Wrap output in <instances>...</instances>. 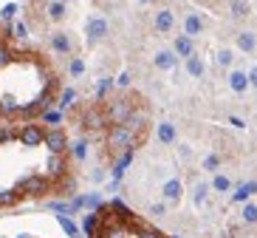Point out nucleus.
I'll use <instances>...</instances> for the list:
<instances>
[{
  "instance_id": "obj_1",
  "label": "nucleus",
  "mask_w": 257,
  "mask_h": 238,
  "mask_svg": "<svg viewBox=\"0 0 257 238\" xmlns=\"http://www.w3.org/2000/svg\"><path fill=\"white\" fill-rule=\"evenodd\" d=\"M85 32H88V40H91V43H99V40H105V37H108L111 26H108V20H105L102 15H91V17H88Z\"/></svg>"
},
{
  "instance_id": "obj_2",
  "label": "nucleus",
  "mask_w": 257,
  "mask_h": 238,
  "mask_svg": "<svg viewBox=\"0 0 257 238\" xmlns=\"http://www.w3.org/2000/svg\"><path fill=\"white\" fill-rule=\"evenodd\" d=\"M111 148H113V151H122V148H133V131H130L128 125H113Z\"/></svg>"
},
{
  "instance_id": "obj_3",
  "label": "nucleus",
  "mask_w": 257,
  "mask_h": 238,
  "mask_svg": "<svg viewBox=\"0 0 257 238\" xmlns=\"http://www.w3.org/2000/svg\"><path fill=\"white\" fill-rule=\"evenodd\" d=\"M130 114H133V105H130V102H125V100H116L111 105V111H108V119H111L113 125H125Z\"/></svg>"
},
{
  "instance_id": "obj_4",
  "label": "nucleus",
  "mask_w": 257,
  "mask_h": 238,
  "mask_svg": "<svg viewBox=\"0 0 257 238\" xmlns=\"http://www.w3.org/2000/svg\"><path fill=\"white\" fill-rule=\"evenodd\" d=\"M226 83H229V88H232L235 94H246V91H249V74L241 71V68H235V71H229Z\"/></svg>"
},
{
  "instance_id": "obj_5",
  "label": "nucleus",
  "mask_w": 257,
  "mask_h": 238,
  "mask_svg": "<svg viewBox=\"0 0 257 238\" xmlns=\"http://www.w3.org/2000/svg\"><path fill=\"white\" fill-rule=\"evenodd\" d=\"M153 63H156V68H161V71H173V68L178 66V54L173 49H161V51H156Z\"/></svg>"
},
{
  "instance_id": "obj_6",
  "label": "nucleus",
  "mask_w": 257,
  "mask_h": 238,
  "mask_svg": "<svg viewBox=\"0 0 257 238\" xmlns=\"http://www.w3.org/2000/svg\"><path fill=\"white\" fill-rule=\"evenodd\" d=\"M181 193H184V185H181V179H167L164 182V187H161V196L167 199V202H178L181 199Z\"/></svg>"
},
{
  "instance_id": "obj_7",
  "label": "nucleus",
  "mask_w": 257,
  "mask_h": 238,
  "mask_svg": "<svg viewBox=\"0 0 257 238\" xmlns=\"http://www.w3.org/2000/svg\"><path fill=\"white\" fill-rule=\"evenodd\" d=\"M173 51H176L178 57H190V54H195V43H193V37L190 34H178L176 37V43H173Z\"/></svg>"
},
{
  "instance_id": "obj_8",
  "label": "nucleus",
  "mask_w": 257,
  "mask_h": 238,
  "mask_svg": "<svg viewBox=\"0 0 257 238\" xmlns=\"http://www.w3.org/2000/svg\"><path fill=\"white\" fill-rule=\"evenodd\" d=\"M173 26H176L173 12H170V9H159V12H156V32L167 34V32H173Z\"/></svg>"
},
{
  "instance_id": "obj_9",
  "label": "nucleus",
  "mask_w": 257,
  "mask_h": 238,
  "mask_svg": "<svg viewBox=\"0 0 257 238\" xmlns=\"http://www.w3.org/2000/svg\"><path fill=\"white\" fill-rule=\"evenodd\" d=\"M238 49L243 54H255L257 51V34L255 32H238Z\"/></svg>"
},
{
  "instance_id": "obj_10",
  "label": "nucleus",
  "mask_w": 257,
  "mask_h": 238,
  "mask_svg": "<svg viewBox=\"0 0 257 238\" xmlns=\"http://www.w3.org/2000/svg\"><path fill=\"white\" fill-rule=\"evenodd\" d=\"M184 34H190V37H198V34H204V20L190 12V15L184 17Z\"/></svg>"
},
{
  "instance_id": "obj_11",
  "label": "nucleus",
  "mask_w": 257,
  "mask_h": 238,
  "mask_svg": "<svg viewBox=\"0 0 257 238\" xmlns=\"http://www.w3.org/2000/svg\"><path fill=\"white\" fill-rule=\"evenodd\" d=\"M20 187H23V193L40 196V193H46V190H48V182H46V179H40V176H32V179H26Z\"/></svg>"
},
{
  "instance_id": "obj_12",
  "label": "nucleus",
  "mask_w": 257,
  "mask_h": 238,
  "mask_svg": "<svg viewBox=\"0 0 257 238\" xmlns=\"http://www.w3.org/2000/svg\"><path fill=\"white\" fill-rule=\"evenodd\" d=\"M51 49L57 54H71V37L65 32H54L51 34Z\"/></svg>"
},
{
  "instance_id": "obj_13",
  "label": "nucleus",
  "mask_w": 257,
  "mask_h": 238,
  "mask_svg": "<svg viewBox=\"0 0 257 238\" xmlns=\"http://www.w3.org/2000/svg\"><path fill=\"white\" fill-rule=\"evenodd\" d=\"M156 136H159L161 145H173V142H176V125H173V122H159Z\"/></svg>"
},
{
  "instance_id": "obj_14",
  "label": "nucleus",
  "mask_w": 257,
  "mask_h": 238,
  "mask_svg": "<svg viewBox=\"0 0 257 238\" xmlns=\"http://www.w3.org/2000/svg\"><path fill=\"white\" fill-rule=\"evenodd\" d=\"M20 139H23V145H29V148H34V145H40V142H46V136H43V131L40 128H34V125H29L23 134H20Z\"/></svg>"
},
{
  "instance_id": "obj_15",
  "label": "nucleus",
  "mask_w": 257,
  "mask_h": 238,
  "mask_svg": "<svg viewBox=\"0 0 257 238\" xmlns=\"http://www.w3.org/2000/svg\"><path fill=\"white\" fill-rule=\"evenodd\" d=\"M187 74L195 77V80L204 77V60H201L198 54H190V57H187Z\"/></svg>"
},
{
  "instance_id": "obj_16",
  "label": "nucleus",
  "mask_w": 257,
  "mask_h": 238,
  "mask_svg": "<svg viewBox=\"0 0 257 238\" xmlns=\"http://www.w3.org/2000/svg\"><path fill=\"white\" fill-rule=\"evenodd\" d=\"M46 145H48L54 153H63V148H65V134H63V131H51V134L46 136Z\"/></svg>"
},
{
  "instance_id": "obj_17",
  "label": "nucleus",
  "mask_w": 257,
  "mask_h": 238,
  "mask_svg": "<svg viewBox=\"0 0 257 238\" xmlns=\"http://www.w3.org/2000/svg\"><path fill=\"white\" fill-rule=\"evenodd\" d=\"M207 193H209V187L204 185V182H198V185H195V190H193L195 207H204V204H207Z\"/></svg>"
},
{
  "instance_id": "obj_18",
  "label": "nucleus",
  "mask_w": 257,
  "mask_h": 238,
  "mask_svg": "<svg viewBox=\"0 0 257 238\" xmlns=\"http://www.w3.org/2000/svg\"><path fill=\"white\" fill-rule=\"evenodd\" d=\"M212 187H215L218 193H229V190H232V179L224 176V173H218V176L212 179Z\"/></svg>"
},
{
  "instance_id": "obj_19",
  "label": "nucleus",
  "mask_w": 257,
  "mask_h": 238,
  "mask_svg": "<svg viewBox=\"0 0 257 238\" xmlns=\"http://www.w3.org/2000/svg\"><path fill=\"white\" fill-rule=\"evenodd\" d=\"M48 17H51V20H63V17H65V3H63V0L48 3Z\"/></svg>"
},
{
  "instance_id": "obj_20",
  "label": "nucleus",
  "mask_w": 257,
  "mask_h": 238,
  "mask_svg": "<svg viewBox=\"0 0 257 238\" xmlns=\"http://www.w3.org/2000/svg\"><path fill=\"white\" fill-rule=\"evenodd\" d=\"M57 221L63 224V230H65V233H68L71 238H80V230H77V224L68 219V216H57Z\"/></svg>"
},
{
  "instance_id": "obj_21",
  "label": "nucleus",
  "mask_w": 257,
  "mask_h": 238,
  "mask_svg": "<svg viewBox=\"0 0 257 238\" xmlns=\"http://www.w3.org/2000/svg\"><path fill=\"white\" fill-rule=\"evenodd\" d=\"M232 63H235V51L232 49H221L218 51V66L221 68H229Z\"/></svg>"
},
{
  "instance_id": "obj_22",
  "label": "nucleus",
  "mask_w": 257,
  "mask_h": 238,
  "mask_svg": "<svg viewBox=\"0 0 257 238\" xmlns=\"http://www.w3.org/2000/svg\"><path fill=\"white\" fill-rule=\"evenodd\" d=\"M252 193H257V182H252V185H243L241 190H238V193L232 196V199H235V202H246V199H249Z\"/></svg>"
},
{
  "instance_id": "obj_23",
  "label": "nucleus",
  "mask_w": 257,
  "mask_h": 238,
  "mask_svg": "<svg viewBox=\"0 0 257 238\" xmlns=\"http://www.w3.org/2000/svg\"><path fill=\"white\" fill-rule=\"evenodd\" d=\"M232 15L235 17H246L249 15V6H246L243 0H235V3H232Z\"/></svg>"
},
{
  "instance_id": "obj_24",
  "label": "nucleus",
  "mask_w": 257,
  "mask_h": 238,
  "mask_svg": "<svg viewBox=\"0 0 257 238\" xmlns=\"http://www.w3.org/2000/svg\"><path fill=\"white\" fill-rule=\"evenodd\" d=\"M243 221H249V224L257 221V207L255 204H246V207H243Z\"/></svg>"
},
{
  "instance_id": "obj_25",
  "label": "nucleus",
  "mask_w": 257,
  "mask_h": 238,
  "mask_svg": "<svg viewBox=\"0 0 257 238\" xmlns=\"http://www.w3.org/2000/svg\"><path fill=\"white\" fill-rule=\"evenodd\" d=\"M68 71H71L74 77H80L82 71H85V63H82L80 57H74V60H71V66H68Z\"/></svg>"
},
{
  "instance_id": "obj_26",
  "label": "nucleus",
  "mask_w": 257,
  "mask_h": 238,
  "mask_svg": "<svg viewBox=\"0 0 257 238\" xmlns=\"http://www.w3.org/2000/svg\"><path fill=\"white\" fill-rule=\"evenodd\" d=\"M0 15H3V20H12V17L17 15V6H15V3H6V6H3V12H0Z\"/></svg>"
},
{
  "instance_id": "obj_27",
  "label": "nucleus",
  "mask_w": 257,
  "mask_h": 238,
  "mask_svg": "<svg viewBox=\"0 0 257 238\" xmlns=\"http://www.w3.org/2000/svg\"><path fill=\"white\" fill-rule=\"evenodd\" d=\"M218 165H221V159H218L215 153H212V156H207V159H204V170H215V168H218Z\"/></svg>"
},
{
  "instance_id": "obj_28",
  "label": "nucleus",
  "mask_w": 257,
  "mask_h": 238,
  "mask_svg": "<svg viewBox=\"0 0 257 238\" xmlns=\"http://www.w3.org/2000/svg\"><path fill=\"white\" fill-rule=\"evenodd\" d=\"M51 173H63V159H60V156H57V153H54V159H51Z\"/></svg>"
},
{
  "instance_id": "obj_29",
  "label": "nucleus",
  "mask_w": 257,
  "mask_h": 238,
  "mask_svg": "<svg viewBox=\"0 0 257 238\" xmlns=\"http://www.w3.org/2000/svg\"><path fill=\"white\" fill-rule=\"evenodd\" d=\"M12 32H15V37H29V29H26V23H17Z\"/></svg>"
},
{
  "instance_id": "obj_30",
  "label": "nucleus",
  "mask_w": 257,
  "mask_h": 238,
  "mask_svg": "<svg viewBox=\"0 0 257 238\" xmlns=\"http://www.w3.org/2000/svg\"><path fill=\"white\" fill-rule=\"evenodd\" d=\"M246 74H249V85H252V88H257V66H252Z\"/></svg>"
},
{
  "instance_id": "obj_31",
  "label": "nucleus",
  "mask_w": 257,
  "mask_h": 238,
  "mask_svg": "<svg viewBox=\"0 0 257 238\" xmlns=\"http://www.w3.org/2000/svg\"><path fill=\"white\" fill-rule=\"evenodd\" d=\"M9 60H12V54H9V51H6L3 46H0V68H3V66H9Z\"/></svg>"
},
{
  "instance_id": "obj_32",
  "label": "nucleus",
  "mask_w": 257,
  "mask_h": 238,
  "mask_svg": "<svg viewBox=\"0 0 257 238\" xmlns=\"http://www.w3.org/2000/svg\"><path fill=\"white\" fill-rule=\"evenodd\" d=\"M60 111H48V114H46V122H51V125H57V122H60Z\"/></svg>"
},
{
  "instance_id": "obj_33",
  "label": "nucleus",
  "mask_w": 257,
  "mask_h": 238,
  "mask_svg": "<svg viewBox=\"0 0 257 238\" xmlns=\"http://www.w3.org/2000/svg\"><path fill=\"white\" fill-rule=\"evenodd\" d=\"M74 156H77V159H85V142L74 145Z\"/></svg>"
},
{
  "instance_id": "obj_34",
  "label": "nucleus",
  "mask_w": 257,
  "mask_h": 238,
  "mask_svg": "<svg viewBox=\"0 0 257 238\" xmlns=\"http://www.w3.org/2000/svg\"><path fill=\"white\" fill-rule=\"evenodd\" d=\"M71 102H74V91H65V94H63V102H60V105L65 108V105H71Z\"/></svg>"
},
{
  "instance_id": "obj_35",
  "label": "nucleus",
  "mask_w": 257,
  "mask_h": 238,
  "mask_svg": "<svg viewBox=\"0 0 257 238\" xmlns=\"http://www.w3.org/2000/svg\"><path fill=\"white\" fill-rule=\"evenodd\" d=\"M116 83L122 85V88H125V85H130V74H122V77H119V80H116Z\"/></svg>"
},
{
  "instance_id": "obj_36",
  "label": "nucleus",
  "mask_w": 257,
  "mask_h": 238,
  "mask_svg": "<svg viewBox=\"0 0 257 238\" xmlns=\"http://www.w3.org/2000/svg\"><path fill=\"white\" fill-rule=\"evenodd\" d=\"M229 122H232L235 128H246V125H243V119H238V117H232V119H229Z\"/></svg>"
},
{
  "instance_id": "obj_37",
  "label": "nucleus",
  "mask_w": 257,
  "mask_h": 238,
  "mask_svg": "<svg viewBox=\"0 0 257 238\" xmlns=\"http://www.w3.org/2000/svg\"><path fill=\"white\" fill-rule=\"evenodd\" d=\"M3 37H6V34H0V46H3Z\"/></svg>"
},
{
  "instance_id": "obj_38",
  "label": "nucleus",
  "mask_w": 257,
  "mask_h": 238,
  "mask_svg": "<svg viewBox=\"0 0 257 238\" xmlns=\"http://www.w3.org/2000/svg\"><path fill=\"white\" fill-rule=\"evenodd\" d=\"M63 3H65V0H63Z\"/></svg>"
}]
</instances>
